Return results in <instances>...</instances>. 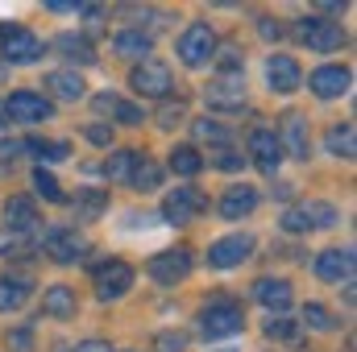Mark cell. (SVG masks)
Wrapping results in <instances>:
<instances>
[{
	"label": "cell",
	"mask_w": 357,
	"mask_h": 352,
	"mask_svg": "<svg viewBox=\"0 0 357 352\" xmlns=\"http://www.w3.org/2000/svg\"><path fill=\"white\" fill-rule=\"evenodd\" d=\"M33 191H38L46 203H63V199H67V195H63V186H59V178L50 175V170H42V166L33 170Z\"/></svg>",
	"instance_id": "obj_35"
},
{
	"label": "cell",
	"mask_w": 357,
	"mask_h": 352,
	"mask_svg": "<svg viewBox=\"0 0 357 352\" xmlns=\"http://www.w3.org/2000/svg\"><path fill=\"white\" fill-rule=\"evenodd\" d=\"M8 349H17V352H29V349H33V336H29V328H17V332L8 336Z\"/></svg>",
	"instance_id": "obj_42"
},
{
	"label": "cell",
	"mask_w": 357,
	"mask_h": 352,
	"mask_svg": "<svg viewBox=\"0 0 357 352\" xmlns=\"http://www.w3.org/2000/svg\"><path fill=\"white\" fill-rule=\"evenodd\" d=\"M333 224H337V207L324 203V199H303V203L282 211V228L295 232V237L299 232H316V228H333Z\"/></svg>",
	"instance_id": "obj_2"
},
{
	"label": "cell",
	"mask_w": 357,
	"mask_h": 352,
	"mask_svg": "<svg viewBox=\"0 0 357 352\" xmlns=\"http://www.w3.org/2000/svg\"><path fill=\"white\" fill-rule=\"evenodd\" d=\"M96 104V112H104L108 120H121V125H142V108H133V104H125V99H116V95H96L91 99Z\"/></svg>",
	"instance_id": "obj_24"
},
{
	"label": "cell",
	"mask_w": 357,
	"mask_h": 352,
	"mask_svg": "<svg viewBox=\"0 0 357 352\" xmlns=\"http://www.w3.org/2000/svg\"><path fill=\"white\" fill-rule=\"evenodd\" d=\"M112 50H116L121 58H142V63H146V54L154 50V38L142 33V29H121V33L112 38Z\"/></svg>",
	"instance_id": "obj_23"
},
{
	"label": "cell",
	"mask_w": 357,
	"mask_h": 352,
	"mask_svg": "<svg viewBox=\"0 0 357 352\" xmlns=\"http://www.w3.org/2000/svg\"><path fill=\"white\" fill-rule=\"evenodd\" d=\"M241 166H245V158H241L237 150H220V154H216V170H229V175H233V170H241Z\"/></svg>",
	"instance_id": "obj_39"
},
{
	"label": "cell",
	"mask_w": 357,
	"mask_h": 352,
	"mask_svg": "<svg viewBox=\"0 0 357 352\" xmlns=\"http://www.w3.org/2000/svg\"><path fill=\"white\" fill-rule=\"evenodd\" d=\"M54 50H59L63 58L79 63V67H91V63H96V50H91V42L84 33H63V38H54Z\"/></svg>",
	"instance_id": "obj_25"
},
{
	"label": "cell",
	"mask_w": 357,
	"mask_h": 352,
	"mask_svg": "<svg viewBox=\"0 0 357 352\" xmlns=\"http://www.w3.org/2000/svg\"><path fill=\"white\" fill-rule=\"evenodd\" d=\"M250 257H254V237H245V232H233V237H225V241H216L208 249V265L212 269H237Z\"/></svg>",
	"instance_id": "obj_12"
},
{
	"label": "cell",
	"mask_w": 357,
	"mask_h": 352,
	"mask_svg": "<svg viewBox=\"0 0 357 352\" xmlns=\"http://www.w3.org/2000/svg\"><path fill=\"white\" fill-rule=\"evenodd\" d=\"M42 311L50 315V319H71L75 311H79V303H75V290L71 286H50L46 294H42Z\"/></svg>",
	"instance_id": "obj_22"
},
{
	"label": "cell",
	"mask_w": 357,
	"mask_h": 352,
	"mask_svg": "<svg viewBox=\"0 0 357 352\" xmlns=\"http://www.w3.org/2000/svg\"><path fill=\"white\" fill-rule=\"evenodd\" d=\"M295 38H299L307 50H320V54H333V50L345 46V29H341L337 21H324V17H303L299 29H295Z\"/></svg>",
	"instance_id": "obj_6"
},
{
	"label": "cell",
	"mask_w": 357,
	"mask_h": 352,
	"mask_svg": "<svg viewBox=\"0 0 357 352\" xmlns=\"http://www.w3.org/2000/svg\"><path fill=\"white\" fill-rule=\"evenodd\" d=\"M303 323H307L312 332H333V328H337L333 311H328V307H320V303H307V307H303Z\"/></svg>",
	"instance_id": "obj_36"
},
{
	"label": "cell",
	"mask_w": 357,
	"mask_h": 352,
	"mask_svg": "<svg viewBox=\"0 0 357 352\" xmlns=\"http://www.w3.org/2000/svg\"><path fill=\"white\" fill-rule=\"evenodd\" d=\"M254 207H258V191L245 186V182H241V186H229L225 199H220V216H225V220H241V216H250Z\"/></svg>",
	"instance_id": "obj_21"
},
{
	"label": "cell",
	"mask_w": 357,
	"mask_h": 352,
	"mask_svg": "<svg viewBox=\"0 0 357 352\" xmlns=\"http://www.w3.org/2000/svg\"><path fill=\"white\" fill-rule=\"evenodd\" d=\"M129 182H133L137 191H158V186H162V166H158L154 158L137 154V162H133V175H129Z\"/></svg>",
	"instance_id": "obj_28"
},
{
	"label": "cell",
	"mask_w": 357,
	"mask_h": 352,
	"mask_svg": "<svg viewBox=\"0 0 357 352\" xmlns=\"http://www.w3.org/2000/svg\"><path fill=\"white\" fill-rule=\"evenodd\" d=\"M154 349L158 352H187V336H183V332H162V336L154 340Z\"/></svg>",
	"instance_id": "obj_38"
},
{
	"label": "cell",
	"mask_w": 357,
	"mask_h": 352,
	"mask_svg": "<svg viewBox=\"0 0 357 352\" xmlns=\"http://www.w3.org/2000/svg\"><path fill=\"white\" fill-rule=\"evenodd\" d=\"M42 249H46V257H54L59 265H75V262L88 257V241H84L75 228H67V224L46 228V232H42Z\"/></svg>",
	"instance_id": "obj_5"
},
{
	"label": "cell",
	"mask_w": 357,
	"mask_h": 352,
	"mask_svg": "<svg viewBox=\"0 0 357 352\" xmlns=\"http://www.w3.org/2000/svg\"><path fill=\"white\" fill-rule=\"evenodd\" d=\"M4 116L17 120V125H42V120L54 116V104L46 95H38V91H13L4 99Z\"/></svg>",
	"instance_id": "obj_8"
},
{
	"label": "cell",
	"mask_w": 357,
	"mask_h": 352,
	"mask_svg": "<svg viewBox=\"0 0 357 352\" xmlns=\"http://www.w3.org/2000/svg\"><path fill=\"white\" fill-rule=\"evenodd\" d=\"M25 298H29V282H25V278H17V273H4V278H0V315L21 311V307H25Z\"/></svg>",
	"instance_id": "obj_26"
},
{
	"label": "cell",
	"mask_w": 357,
	"mask_h": 352,
	"mask_svg": "<svg viewBox=\"0 0 357 352\" xmlns=\"http://www.w3.org/2000/svg\"><path fill=\"white\" fill-rule=\"evenodd\" d=\"M46 91H54L59 99H67V104H75V99H84V79L75 75V71H54V75H46Z\"/></svg>",
	"instance_id": "obj_27"
},
{
	"label": "cell",
	"mask_w": 357,
	"mask_h": 352,
	"mask_svg": "<svg viewBox=\"0 0 357 352\" xmlns=\"http://www.w3.org/2000/svg\"><path fill=\"white\" fill-rule=\"evenodd\" d=\"M220 352H229V349H220Z\"/></svg>",
	"instance_id": "obj_47"
},
{
	"label": "cell",
	"mask_w": 357,
	"mask_h": 352,
	"mask_svg": "<svg viewBox=\"0 0 357 352\" xmlns=\"http://www.w3.org/2000/svg\"><path fill=\"white\" fill-rule=\"evenodd\" d=\"M187 112H183V104H167L162 112H158V120H162V129H175L178 120H183Z\"/></svg>",
	"instance_id": "obj_41"
},
{
	"label": "cell",
	"mask_w": 357,
	"mask_h": 352,
	"mask_svg": "<svg viewBox=\"0 0 357 352\" xmlns=\"http://www.w3.org/2000/svg\"><path fill=\"white\" fill-rule=\"evenodd\" d=\"M0 54L8 63H17V67H29V63H38L46 54V42L25 25H0Z\"/></svg>",
	"instance_id": "obj_1"
},
{
	"label": "cell",
	"mask_w": 357,
	"mask_h": 352,
	"mask_svg": "<svg viewBox=\"0 0 357 352\" xmlns=\"http://www.w3.org/2000/svg\"><path fill=\"white\" fill-rule=\"evenodd\" d=\"M25 154H33L38 162H63V158H71V145L67 141H38V137H29Z\"/></svg>",
	"instance_id": "obj_30"
},
{
	"label": "cell",
	"mask_w": 357,
	"mask_h": 352,
	"mask_svg": "<svg viewBox=\"0 0 357 352\" xmlns=\"http://www.w3.org/2000/svg\"><path fill=\"white\" fill-rule=\"evenodd\" d=\"M104 207H108V191H84V195L75 199V216H79V220H96Z\"/></svg>",
	"instance_id": "obj_34"
},
{
	"label": "cell",
	"mask_w": 357,
	"mask_h": 352,
	"mask_svg": "<svg viewBox=\"0 0 357 352\" xmlns=\"http://www.w3.org/2000/svg\"><path fill=\"white\" fill-rule=\"evenodd\" d=\"M171 170H175V175H199V170H204V158H199V150H195V145H175V150H171Z\"/></svg>",
	"instance_id": "obj_31"
},
{
	"label": "cell",
	"mask_w": 357,
	"mask_h": 352,
	"mask_svg": "<svg viewBox=\"0 0 357 352\" xmlns=\"http://www.w3.org/2000/svg\"><path fill=\"white\" fill-rule=\"evenodd\" d=\"M129 83H133L137 95H150V99H167V95L175 91V79H171L167 63H154V58L137 63V67H133V75H129Z\"/></svg>",
	"instance_id": "obj_9"
},
{
	"label": "cell",
	"mask_w": 357,
	"mask_h": 352,
	"mask_svg": "<svg viewBox=\"0 0 357 352\" xmlns=\"http://www.w3.org/2000/svg\"><path fill=\"white\" fill-rule=\"evenodd\" d=\"M38 224H42V216H38L33 199L17 195V199L4 203V237H8V241H25V237H33Z\"/></svg>",
	"instance_id": "obj_10"
},
{
	"label": "cell",
	"mask_w": 357,
	"mask_h": 352,
	"mask_svg": "<svg viewBox=\"0 0 357 352\" xmlns=\"http://www.w3.org/2000/svg\"><path fill=\"white\" fill-rule=\"evenodd\" d=\"M266 83H270V91H278V95H291V91H299V83H303V71H299V63H295L291 54H270Z\"/></svg>",
	"instance_id": "obj_17"
},
{
	"label": "cell",
	"mask_w": 357,
	"mask_h": 352,
	"mask_svg": "<svg viewBox=\"0 0 357 352\" xmlns=\"http://www.w3.org/2000/svg\"><path fill=\"white\" fill-rule=\"evenodd\" d=\"M282 29H278V21H262V38H278Z\"/></svg>",
	"instance_id": "obj_45"
},
{
	"label": "cell",
	"mask_w": 357,
	"mask_h": 352,
	"mask_svg": "<svg viewBox=\"0 0 357 352\" xmlns=\"http://www.w3.org/2000/svg\"><path fill=\"white\" fill-rule=\"evenodd\" d=\"M349 88H354L349 67H320V71H312V91L320 99H337V95H345Z\"/></svg>",
	"instance_id": "obj_19"
},
{
	"label": "cell",
	"mask_w": 357,
	"mask_h": 352,
	"mask_svg": "<svg viewBox=\"0 0 357 352\" xmlns=\"http://www.w3.org/2000/svg\"><path fill=\"white\" fill-rule=\"evenodd\" d=\"M133 290V265L129 262H108L96 269V294L104 298V303H116V298H125Z\"/></svg>",
	"instance_id": "obj_11"
},
{
	"label": "cell",
	"mask_w": 357,
	"mask_h": 352,
	"mask_svg": "<svg viewBox=\"0 0 357 352\" xmlns=\"http://www.w3.org/2000/svg\"><path fill=\"white\" fill-rule=\"evenodd\" d=\"M88 141L91 145H112V125H88Z\"/></svg>",
	"instance_id": "obj_43"
},
{
	"label": "cell",
	"mask_w": 357,
	"mask_h": 352,
	"mask_svg": "<svg viewBox=\"0 0 357 352\" xmlns=\"http://www.w3.org/2000/svg\"><path fill=\"white\" fill-rule=\"evenodd\" d=\"M17 154H25V141H0V170L17 162Z\"/></svg>",
	"instance_id": "obj_40"
},
{
	"label": "cell",
	"mask_w": 357,
	"mask_h": 352,
	"mask_svg": "<svg viewBox=\"0 0 357 352\" xmlns=\"http://www.w3.org/2000/svg\"><path fill=\"white\" fill-rule=\"evenodd\" d=\"M266 336L270 340H299V328H295L287 315H270L266 319Z\"/></svg>",
	"instance_id": "obj_37"
},
{
	"label": "cell",
	"mask_w": 357,
	"mask_h": 352,
	"mask_svg": "<svg viewBox=\"0 0 357 352\" xmlns=\"http://www.w3.org/2000/svg\"><path fill=\"white\" fill-rule=\"evenodd\" d=\"M250 158H254V166L262 170V175H278V166H282V145H278V137H274V129H254L250 133Z\"/></svg>",
	"instance_id": "obj_14"
},
{
	"label": "cell",
	"mask_w": 357,
	"mask_h": 352,
	"mask_svg": "<svg viewBox=\"0 0 357 352\" xmlns=\"http://www.w3.org/2000/svg\"><path fill=\"white\" fill-rule=\"evenodd\" d=\"M328 154H333V158H345V162H354V158H357L354 125H333V129H328Z\"/></svg>",
	"instance_id": "obj_29"
},
{
	"label": "cell",
	"mask_w": 357,
	"mask_h": 352,
	"mask_svg": "<svg viewBox=\"0 0 357 352\" xmlns=\"http://www.w3.org/2000/svg\"><path fill=\"white\" fill-rule=\"evenodd\" d=\"M133 162H137V154H133V150H116V154L104 162V175L112 178V182H125V178L133 175Z\"/></svg>",
	"instance_id": "obj_33"
},
{
	"label": "cell",
	"mask_w": 357,
	"mask_h": 352,
	"mask_svg": "<svg viewBox=\"0 0 357 352\" xmlns=\"http://www.w3.org/2000/svg\"><path fill=\"white\" fill-rule=\"evenodd\" d=\"M254 298L266 307L270 315H282L295 294H291V282H287V278H258V282H254Z\"/></svg>",
	"instance_id": "obj_18"
},
{
	"label": "cell",
	"mask_w": 357,
	"mask_h": 352,
	"mask_svg": "<svg viewBox=\"0 0 357 352\" xmlns=\"http://www.w3.org/2000/svg\"><path fill=\"white\" fill-rule=\"evenodd\" d=\"M274 137H278V145H282V154H291V158H299V162H307V154H312V141H307V120H303V116H295V112H287Z\"/></svg>",
	"instance_id": "obj_16"
},
{
	"label": "cell",
	"mask_w": 357,
	"mask_h": 352,
	"mask_svg": "<svg viewBox=\"0 0 357 352\" xmlns=\"http://www.w3.org/2000/svg\"><path fill=\"white\" fill-rule=\"evenodd\" d=\"M4 120H8V116H4V104H0V125H4Z\"/></svg>",
	"instance_id": "obj_46"
},
{
	"label": "cell",
	"mask_w": 357,
	"mask_h": 352,
	"mask_svg": "<svg viewBox=\"0 0 357 352\" xmlns=\"http://www.w3.org/2000/svg\"><path fill=\"white\" fill-rule=\"evenodd\" d=\"M208 207V199H204V191L199 186H178L167 195V203H162V216L171 220V224H187L191 216H199Z\"/></svg>",
	"instance_id": "obj_15"
},
{
	"label": "cell",
	"mask_w": 357,
	"mask_h": 352,
	"mask_svg": "<svg viewBox=\"0 0 357 352\" xmlns=\"http://www.w3.org/2000/svg\"><path fill=\"white\" fill-rule=\"evenodd\" d=\"M75 352H112L104 340H84V344H75Z\"/></svg>",
	"instance_id": "obj_44"
},
{
	"label": "cell",
	"mask_w": 357,
	"mask_h": 352,
	"mask_svg": "<svg viewBox=\"0 0 357 352\" xmlns=\"http://www.w3.org/2000/svg\"><path fill=\"white\" fill-rule=\"evenodd\" d=\"M316 278H324V282H349L354 278V253L349 249H324L316 257Z\"/></svg>",
	"instance_id": "obj_20"
},
{
	"label": "cell",
	"mask_w": 357,
	"mask_h": 352,
	"mask_svg": "<svg viewBox=\"0 0 357 352\" xmlns=\"http://www.w3.org/2000/svg\"><path fill=\"white\" fill-rule=\"evenodd\" d=\"M191 133H195L199 141H208V145H229V141H233V133H229L220 120H208V116H204V120H195V125H191Z\"/></svg>",
	"instance_id": "obj_32"
},
{
	"label": "cell",
	"mask_w": 357,
	"mask_h": 352,
	"mask_svg": "<svg viewBox=\"0 0 357 352\" xmlns=\"http://www.w3.org/2000/svg\"><path fill=\"white\" fill-rule=\"evenodd\" d=\"M212 54H216V33H212V25H204V21H195V25H187L183 33H178V58H183V67H208L212 63Z\"/></svg>",
	"instance_id": "obj_4"
},
{
	"label": "cell",
	"mask_w": 357,
	"mask_h": 352,
	"mask_svg": "<svg viewBox=\"0 0 357 352\" xmlns=\"http://www.w3.org/2000/svg\"><path fill=\"white\" fill-rule=\"evenodd\" d=\"M245 328V311L237 303H208L199 311V332L208 340H229V336H241Z\"/></svg>",
	"instance_id": "obj_3"
},
{
	"label": "cell",
	"mask_w": 357,
	"mask_h": 352,
	"mask_svg": "<svg viewBox=\"0 0 357 352\" xmlns=\"http://www.w3.org/2000/svg\"><path fill=\"white\" fill-rule=\"evenodd\" d=\"M150 278L158 282V286H175L183 282L187 273H191V253L187 249H167V253H158V257H150Z\"/></svg>",
	"instance_id": "obj_13"
},
{
	"label": "cell",
	"mask_w": 357,
	"mask_h": 352,
	"mask_svg": "<svg viewBox=\"0 0 357 352\" xmlns=\"http://www.w3.org/2000/svg\"><path fill=\"white\" fill-rule=\"evenodd\" d=\"M204 99H208V108H220V112H241L245 108V75L241 71H225V75H216L208 91H204Z\"/></svg>",
	"instance_id": "obj_7"
}]
</instances>
